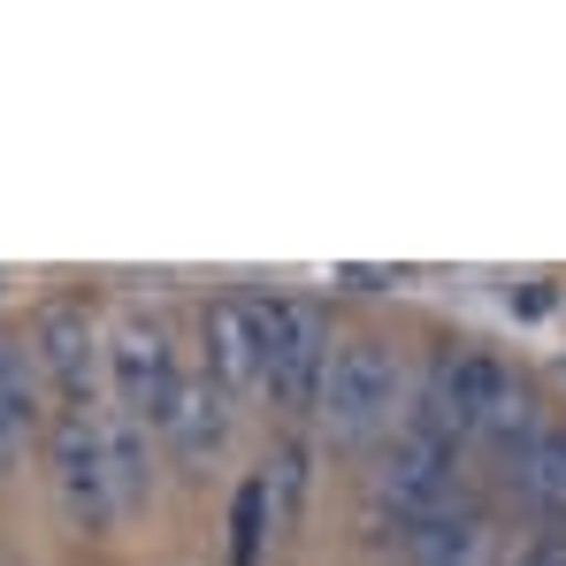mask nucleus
<instances>
[{
	"label": "nucleus",
	"mask_w": 566,
	"mask_h": 566,
	"mask_svg": "<svg viewBox=\"0 0 566 566\" xmlns=\"http://www.w3.org/2000/svg\"><path fill=\"white\" fill-rule=\"evenodd\" d=\"M329 314L314 298H261V390L283 413H314L329 382Z\"/></svg>",
	"instance_id": "obj_1"
},
{
	"label": "nucleus",
	"mask_w": 566,
	"mask_h": 566,
	"mask_svg": "<svg viewBox=\"0 0 566 566\" xmlns=\"http://www.w3.org/2000/svg\"><path fill=\"white\" fill-rule=\"evenodd\" d=\"M398 398H406L398 353L382 337H345L337 360H329V382H322V406L314 413H322L329 444H376L382 429H390V413H398Z\"/></svg>",
	"instance_id": "obj_2"
},
{
	"label": "nucleus",
	"mask_w": 566,
	"mask_h": 566,
	"mask_svg": "<svg viewBox=\"0 0 566 566\" xmlns=\"http://www.w3.org/2000/svg\"><path fill=\"white\" fill-rule=\"evenodd\" d=\"M46 460H54V497H62L70 528H107L123 513L115 468H107V421H93V413H54Z\"/></svg>",
	"instance_id": "obj_3"
},
{
	"label": "nucleus",
	"mask_w": 566,
	"mask_h": 566,
	"mask_svg": "<svg viewBox=\"0 0 566 566\" xmlns=\"http://www.w3.org/2000/svg\"><path fill=\"white\" fill-rule=\"evenodd\" d=\"M368 497L390 505V521H398V536H406L413 521H429L437 505L460 497V444H437V437L398 429V444H382L376 474H368Z\"/></svg>",
	"instance_id": "obj_4"
},
{
	"label": "nucleus",
	"mask_w": 566,
	"mask_h": 566,
	"mask_svg": "<svg viewBox=\"0 0 566 566\" xmlns=\"http://www.w3.org/2000/svg\"><path fill=\"white\" fill-rule=\"evenodd\" d=\"M107 368H115V390H123V406H130V421L146 413V421H161V406L177 398V345H169V329L154 322V314H123L115 322V345H107Z\"/></svg>",
	"instance_id": "obj_5"
},
{
	"label": "nucleus",
	"mask_w": 566,
	"mask_h": 566,
	"mask_svg": "<svg viewBox=\"0 0 566 566\" xmlns=\"http://www.w3.org/2000/svg\"><path fill=\"white\" fill-rule=\"evenodd\" d=\"M31 353H39V376L46 390L62 398V413H85L93 406V314L77 306V298H54V306H39V322H31Z\"/></svg>",
	"instance_id": "obj_6"
},
{
	"label": "nucleus",
	"mask_w": 566,
	"mask_h": 566,
	"mask_svg": "<svg viewBox=\"0 0 566 566\" xmlns=\"http://www.w3.org/2000/svg\"><path fill=\"white\" fill-rule=\"evenodd\" d=\"M199 353L214 390H261V298H207L199 306Z\"/></svg>",
	"instance_id": "obj_7"
},
{
	"label": "nucleus",
	"mask_w": 566,
	"mask_h": 566,
	"mask_svg": "<svg viewBox=\"0 0 566 566\" xmlns=\"http://www.w3.org/2000/svg\"><path fill=\"white\" fill-rule=\"evenodd\" d=\"M398 559L406 566H490V513L474 497L437 505L429 521H413L398 536Z\"/></svg>",
	"instance_id": "obj_8"
},
{
	"label": "nucleus",
	"mask_w": 566,
	"mask_h": 566,
	"mask_svg": "<svg viewBox=\"0 0 566 566\" xmlns=\"http://www.w3.org/2000/svg\"><path fill=\"white\" fill-rule=\"evenodd\" d=\"M222 421H230V406H222V390H214L207 376H185V382H177V398L161 406V421H154V437H161V444H169V452H177V460L191 468V460H207V452L222 444Z\"/></svg>",
	"instance_id": "obj_9"
},
{
	"label": "nucleus",
	"mask_w": 566,
	"mask_h": 566,
	"mask_svg": "<svg viewBox=\"0 0 566 566\" xmlns=\"http://www.w3.org/2000/svg\"><path fill=\"white\" fill-rule=\"evenodd\" d=\"M513 490H521L528 513L566 528V429H544L528 452H513Z\"/></svg>",
	"instance_id": "obj_10"
},
{
	"label": "nucleus",
	"mask_w": 566,
	"mask_h": 566,
	"mask_svg": "<svg viewBox=\"0 0 566 566\" xmlns=\"http://www.w3.org/2000/svg\"><path fill=\"white\" fill-rule=\"evenodd\" d=\"M0 406H8V421H15L23 437L46 421V376H39V353H31L23 337H8V329H0Z\"/></svg>",
	"instance_id": "obj_11"
},
{
	"label": "nucleus",
	"mask_w": 566,
	"mask_h": 566,
	"mask_svg": "<svg viewBox=\"0 0 566 566\" xmlns=\"http://www.w3.org/2000/svg\"><path fill=\"white\" fill-rule=\"evenodd\" d=\"M269 528H276V521H269V490H261V474H245V482H238V505H230V559L253 566Z\"/></svg>",
	"instance_id": "obj_12"
},
{
	"label": "nucleus",
	"mask_w": 566,
	"mask_h": 566,
	"mask_svg": "<svg viewBox=\"0 0 566 566\" xmlns=\"http://www.w3.org/2000/svg\"><path fill=\"white\" fill-rule=\"evenodd\" d=\"M107 468H115V497L123 505H138L146 497V437H138V421L123 413V421H107Z\"/></svg>",
	"instance_id": "obj_13"
},
{
	"label": "nucleus",
	"mask_w": 566,
	"mask_h": 566,
	"mask_svg": "<svg viewBox=\"0 0 566 566\" xmlns=\"http://www.w3.org/2000/svg\"><path fill=\"white\" fill-rule=\"evenodd\" d=\"M261 490H269V521L291 528L298 490H306V452H298V444H276V460H269V474H261Z\"/></svg>",
	"instance_id": "obj_14"
},
{
	"label": "nucleus",
	"mask_w": 566,
	"mask_h": 566,
	"mask_svg": "<svg viewBox=\"0 0 566 566\" xmlns=\"http://www.w3.org/2000/svg\"><path fill=\"white\" fill-rule=\"evenodd\" d=\"M513 566H566V536H536V544H528Z\"/></svg>",
	"instance_id": "obj_15"
},
{
	"label": "nucleus",
	"mask_w": 566,
	"mask_h": 566,
	"mask_svg": "<svg viewBox=\"0 0 566 566\" xmlns=\"http://www.w3.org/2000/svg\"><path fill=\"white\" fill-rule=\"evenodd\" d=\"M15 452H23V429H15V421H8V406H0V474L15 468Z\"/></svg>",
	"instance_id": "obj_16"
},
{
	"label": "nucleus",
	"mask_w": 566,
	"mask_h": 566,
	"mask_svg": "<svg viewBox=\"0 0 566 566\" xmlns=\"http://www.w3.org/2000/svg\"><path fill=\"white\" fill-rule=\"evenodd\" d=\"M0 283H8V276H0Z\"/></svg>",
	"instance_id": "obj_17"
}]
</instances>
